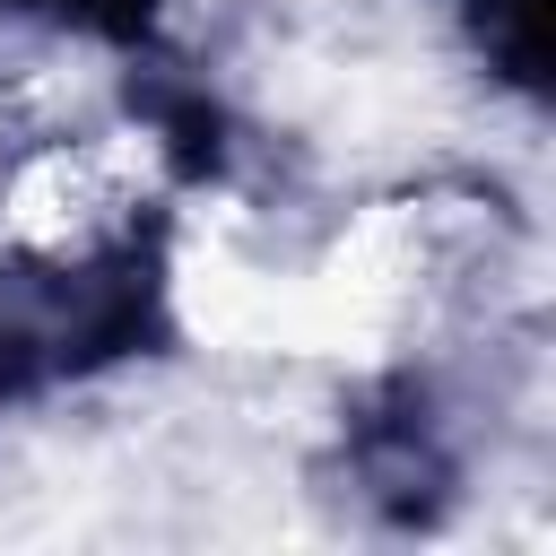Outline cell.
<instances>
[{"label":"cell","mask_w":556,"mask_h":556,"mask_svg":"<svg viewBox=\"0 0 556 556\" xmlns=\"http://www.w3.org/2000/svg\"><path fill=\"white\" fill-rule=\"evenodd\" d=\"M486 35V52L504 61V78L539 87V0H460Z\"/></svg>","instance_id":"cell-1"},{"label":"cell","mask_w":556,"mask_h":556,"mask_svg":"<svg viewBox=\"0 0 556 556\" xmlns=\"http://www.w3.org/2000/svg\"><path fill=\"white\" fill-rule=\"evenodd\" d=\"M9 9L61 17V26H87V35H139L156 17V0H9Z\"/></svg>","instance_id":"cell-2"}]
</instances>
